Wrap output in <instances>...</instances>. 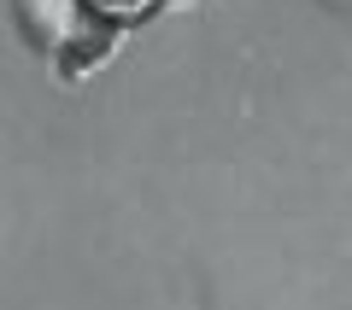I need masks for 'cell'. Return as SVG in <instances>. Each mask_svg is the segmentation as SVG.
I'll return each instance as SVG.
<instances>
[{"instance_id": "cell-1", "label": "cell", "mask_w": 352, "mask_h": 310, "mask_svg": "<svg viewBox=\"0 0 352 310\" xmlns=\"http://www.w3.org/2000/svg\"><path fill=\"white\" fill-rule=\"evenodd\" d=\"M12 18L24 29V41L65 82L94 76L124 41V24L94 12V0H12Z\"/></svg>"}, {"instance_id": "cell-2", "label": "cell", "mask_w": 352, "mask_h": 310, "mask_svg": "<svg viewBox=\"0 0 352 310\" xmlns=\"http://www.w3.org/2000/svg\"><path fill=\"white\" fill-rule=\"evenodd\" d=\"M164 0H94V12H106V18H118V24H135V18H147V12H159Z\"/></svg>"}]
</instances>
